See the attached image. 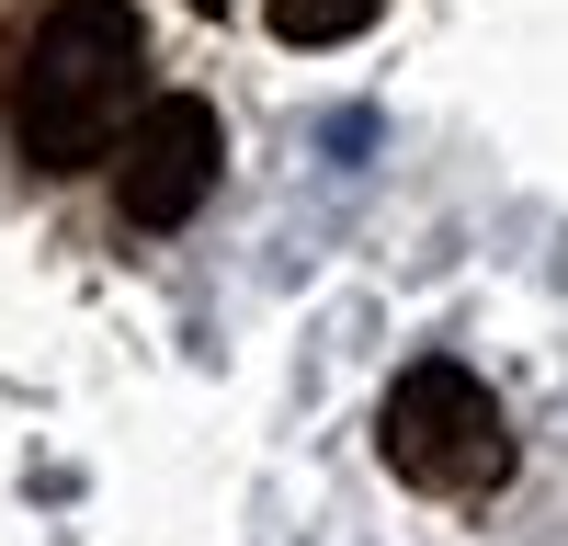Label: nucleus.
Instances as JSON below:
<instances>
[{
    "label": "nucleus",
    "mask_w": 568,
    "mask_h": 546,
    "mask_svg": "<svg viewBox=\"0 0 568 546\" xmlns=\"http://www.w3.org/2000/svg\"><path fill=\"white\" fill-rule=\"evenodd\" d=\"M262 23H273L284 46H353V34L375 23V0H262Z\"/></svg>",
    "instance_id": "20e7f679"
},
{
    "label": "nucleus",
    "mask_w": 568,
    "mask_h": 546,
    "mask_svg": "<svg viewBox=\"0 0 568 546\" xmlns=\"http://www.w3.org/2000/svg\"><path fill=\"white\" fill-rule=\"evenodd\" d=\"M387 467L409 478V489H433V501H489L500 478H511V422H500V398L466 376V364H444V353H420L409 376L387 387Z\"/></svg>",
    "instance_id": "f03ea898"
},
{
    "label": "nucleus",
    "mask_w": 568,
    "mask_h": 546,
    "mask_svg": "<svg viewBox=\"0 0 568 546\" xmlns=\"http://www.w3.org/2000/svg\"><path fill=\"white\" fill-rule=\"evenodd\" d=\"M194 12H227V0H194Z\"/></svg>",
    "instance_id": "39448f33"
},
{
    "label": "nucleus",
    "mask_w": 568,
    "mask_h": 546,
    "mask_svg": "<svg viewBox=\"0 0 568 546\" xmlns=\"http://www.w3.org/2000/svg\"><path fill=\"white\" fill-rule=\"evenodd\" d=\"M149 114V23L136 0H58L23 34L12 69V136L34 171H91L114 160V136Z\"/></svg>",
    "instance_id": "f257e3e1"
},
{
    "label": "nucleus",
    "mask_w": 568,
    "mask_h": 546,
    "mask_svg": "<svg viewBox=\"0 0 568 546\" xmlns=\"http://www.w3.org/2000/svg\"><path fill=\"white\" fill-rule=\"evenodd\" d=\"M216 160H227V136H216V103H194V91H171V103H149L125 136H114V205L125 228H182L205 194H216Z\"/></svg>",
    "instance_id": "7ed1b4c3"
}]
</instances>
